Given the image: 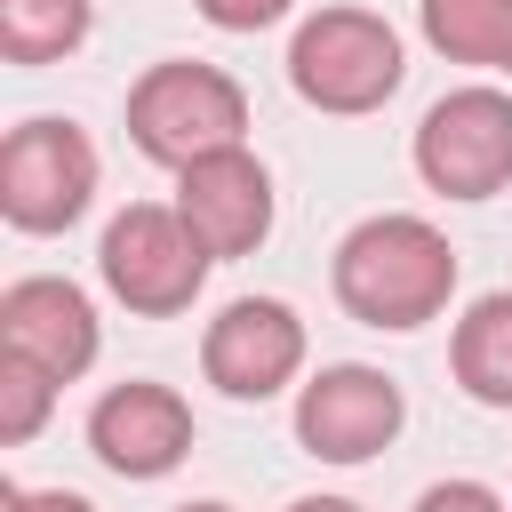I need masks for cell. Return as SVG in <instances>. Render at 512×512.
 Here are the masks:
<instances>
[{
  "instance_id": "cell-1",
  "label": "cell",
  "mask_w": 512,
  "mask_h": 512,
  "mask_svg": "<svg viewBox=\"0 0 512 512\" xmlns=\"http://www.w3.org/2000/svg\"><path fill=\"white\" fill-rule=\"evenodd\" d=\"M336 304L368 328H424L456 296V248L424 216H368L336 240Z\"/></svg>"
},
{
  "instance_id": "cell-2",
  "label": "cell",
  "mask_w": 512,
  "mask_h": 512,
  "mask_svg": "<svg viewBox=\"0 0 512 512\" xmlns=\"http://www.w3.org/2000/svg\"><path fill=\"white\" fill-rule=\"evenodd\" d=\"M248 128V96L232 72L216 64H192V56H168L152 64L136 88H128V136L144 160L160 168H192L208 152H232Z\"/></svg>"
},
{
  "instance_id": "cell-3",
  "label": "cell",
  "mask_w": 512,
  "mask_h": 512,
  "mask_svg": "<svg viewBox=\"0 0 512 512\" xmlns=\"http://www.w3.org/2000/svg\"><path fill=\"white\" fill-rule=\"evenodd\" d=\"M400 32L376 8H312L288 40V80L320 112H376L400 88Z\"/></svg>"
},
{
  "instance_id": "cell-4",
  "label": "cell",
  "mask_w": 512,
  "mask_h": 512,
  "mask_svg": "<svg viewBox=\"0 0 512 512\" xmlns=\"http://www.w3.org/2000/svg\"><path fill=\"white\" fill-rule=\"evenodd\" d=\"M96 264H104V288H112L128 312L168 320V312H184V304L200 296V280H208L216 256L192 240V224H184L176 208H160V200H128V208L104 224Z\"/></svg>"
},
{
  "instance_id": "cell-5",
  "label": "cell",
  "mask_w": 512,
  "mask_h": 512,
  "mask_svg": "<svg viewBox=\"0 0 512 512\" xmlns=\"http://www.w3.org/2000/svg\"><path fill=\"white\" fill-rule=\"evenodd\" d=\"M96 200V144L72 120H24L0 144V216L16 232H64Z\"/></svg>"
},
{
  "instance_id": "cell-6",
  "label": "cell",
  "mask_w": 512,
  "mask_h": 512,
  "mask_svg": "<svg viewBox=\"0 0 512 512\" xmlns=\"http://www.w3.org/2000/svg\"><path fill=\"white\" fill-rule=\"evenodd\" d=\"M416 176L448 200H488L512 184V96L448 88L416 128Z\"/></svg>"
},
{
  "instance_id": "cell-7",
  "label": "cell",
  "mask_w": 512,
  "mask_h": 512,
  "mask_svg": "<svg viewBox=\"0 0 512 512\" xmlns=\"http://www.w3.org/2000/svg\"><path fill=\"white\" fill-rule=\"evenodd\" d=\"M400 424H408L400 384L384 368H360V360H336L296 392V440L320 464H368L376 448L400 440Z\"/></svg>"
},
{
  "instance_id": "cell-8",
  "label": "cell",
  "mask_w": 512,
  "mask_h": 512,
  "mask_svg": "<svg viewBox=\"0 0 512 512\" xmlns=\"http://www.w3.org/2000/svg\"><path fill=\"white\" fill-rule=\"evenodd\" d=\"M200 368L224 400H272L304 368V320L280 296H232L200 336Z\"/></svg>"
},
{
  "instance_id": "cell-9",
  "label": "cell",
  "mask_w": 512,
  "mask_h": 512,
  "mask_svg": "<svg viewBox=\"0 0 512 512\" xmlns=\"http://www.w3.org/2000/svg\"><path fill=\"white\" fill-rule=\"evenodd\" d=\"M176 216L192 224V240L216 264L264 248V232H272V176H264V160L248 144H232V152H208V160L176 168Z\"/></svg>"
},
{
  "instance_id": "cell-10",
  "label": "cell",
  "mask_w": 512,
  "mask_h": 512,
  "mask_svg": "<svg viewBox=\"0 0 512 512\" xmlns=\"http://www.w3.org/2000/svg\"><path fill=\"white\" fill-rule=\"evenodd\" d=\"M88 448L120 480H160L192 448V408H184V392H168L152 376H128L88 408Z\"/></svg>"
},
{
  "instance_id": "cell-11",
  "label": "cell",
  "mask_w": 512,
  "mask_h": 512,
  "mask_svg": "<svg viewBox=\"0 0 512 512\" xmlns=\"http://www.w3.org/2000/svg\"><path fill=\"white\" fill-rule=\"evenodd\" d=\"M96 344H104L96 336V304L72 280H56V272L8 280V296H0V352H24L56 384H72V376L96 368Z\"/></svg>"
},
{
  "instance_id": "cell-12",
  "label": "cell",
  "mask_w": 512,
  "mask_h": 512,
  "mask_svg": "<svg viewBox=\"0 0 512 512\" xmlns=\"http://www.w3.org/2000/svg\"><path fill=\"white\" fill-rule=\"evenodd\" d=\"M448 368H456V384H464L480 408H512V288L480 296V304L456 320Z\"/></svg>"
},
{
  "instance_id": "cell-13",
  "label": "cell",
  "mask_w": 512,
  "mask_h": 512,
  "mask_svg": "<svg viewBox=\"0 0 512 512\" xmlns=\"http://www.w3.org/2000/svg\"><path fill=\"white\" fill-rule=\"evenodd\" d=\"M88 0H0V56L8 64H56L88 40Z\"/></svg>"
},
{
  "instance_id": "cell-14",
  "label": "cell",
  "mask_w": 512,
  "mask_h": 512,
  "mask_svg": "<svg viewBox=\"0 0 512 512\" xmlns=\"http://www.w3.org/2000/svg\"><path fill=\"white\" fill-rule=\"evenodd\" d=\"M424 40H432L448 64H496V72H504L512 0H424Z\"/></svg>"
},
{
  "instance_id": "cell-15",
  "label": "cell",
  "mask_w": 512,
  "mask_h": 512,
  "mask_svg": "<svg viewBox=\"0 0 512 512\" xmlns=\"http://www.w3.org/2000/svg\"><path fill=\"white\" fill-rule=\"evenodd\" d=\"M48 408H56V376L40 360H24V352H0V440L24 448L48 424Z\"/></svg>"
},
{
  "instance_id": "cell-16",
  "label": "cell",
  "mask_w": 512,
  "mask_h": 512,
  "mask_svg": "<svg viewBox=\"0 0 512 512\" xmlns=\"http://www.w3.org/2000/svg\"><path fill=\"white\" fill-rule=\"evenodd\" d=\"M296 0H200V16L216 24V32H264V24H280Z\"/></svg>"
},
{
  "instance_id": "cell-17",
  "label": "cell",
  "mask_w": 512,
  "mask_h": 512,
  "mask_svg": "<svg viewBox=\"0 0 512 512\" xmlns=\"http://www.w3.org/2000/svg\"><path fill=\"white\" fill-rule=\"evenodd\" d=\"M416 512H504V496L488 480H432L416 496Z\"/></svg>"
},
{
  "instance_id": "cell-18",
  "label": "cell",
  "mask_w": 512,
  "mask_h": 512,
  "mask_svg": "<svg viewBox=\"0 0 512 512\" xmlns=\"http://www.w3.org/2000/svg\"><path fill=\"white\" fill-rule=\"evenodd\" d=\"M0 512H96L72 488H0Z\"/></svg>"
},
{
  "instance_id": "cell-19",
  "label": "cell",
  "mask_w": 512,
  "mask_h": 512,
  "mask_svg": "<svg viewBox=\"0 0 512 512\" xmlns=\"http://www.w3.org/2000/svg\"><path fill=\"white\" fill-rule=\"evenodd\" d=\"M288 512H360V504H352V496H296Z\"/></svg>"
},
{
  "instance_id": "cell-20",
  "label": "cell",
  "mask_w": 512,
  "mask_h": 512,
  "mask_svg": "<svg viewBox=\"0 0 512 512\" xmlns=\"http://www.w3.org/2000/svg\"><path fill=\"white\" fill-rule=\"evenodd\" d=\"M176 512H232V504H216V496H200V504H176Z\"/></svg>"
},
{
  "instance_id": "cell-21",
  "label": "cell",
  "mask_w": 512,
  "mask_h": 512,
  "mask_svg": "<svg viewBox=\"0 0 512 512\" xmlns=\"http://www.w3.org/2000/svg\"><path fill=\"white\" fill-rule=\"evenodd\" d=\"M504 72H512V40H504Z\"/></svg>"
}]
</instances>
